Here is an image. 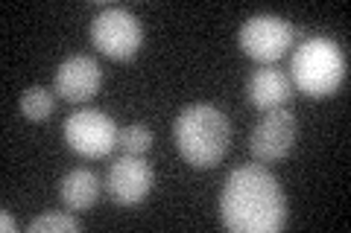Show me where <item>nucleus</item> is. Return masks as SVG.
Listing matches in <instances>:
<instances>
[{
  "mask_svg": "<svg viewBox=\"0 0 351 233\" xmlns=\"http://www.w3.org/2000/svg\"><path fill=\"white\" fill-rule=\"evenodd\" d=\"M219 221L232 233H278L287 221L278 178L258 163L237 166L219 193Z\"/></svg>",
  "mask_w": 351,
  "mask_h": 233,
  "instance_id": "obj_1",
  "label": "nucleus"
},
{
  "mask_svg": "<svg viewBox=\"0 0 351 233\" xmlns=\"http://www.w3.org/2000/svg\"><path fill=\"white\" fill-rule=\"evenodd\" d=\"M173 137L184 163L193 169H214L232 146V123L219 108L196 102L176 117Z\"/></svg>",
  "mask_w": 351,
  "mask_h": 233,
  "instance_id": "obj_2",
  "label": "nucleus"
},
{
  "mask_svg": "<svg viewBox=\"0 0 351 233\" xmlns=\"http://www.w3.org/2000/svg\"><path fill=\"white\" fill-rule=\"evenodd\" d=\"M290 82L293 87H299L302 94L313 99L331 96L346 82V53L331 38H322V36L304 38L293 50Z\"/></svg>",
  "mask_w": 351,
  "mask_h": 233,
  "instance_id": "obj_3",
  "label": "nucleus"
},
{
  "mask_svg": "<svg viewBox=\"0 0 351 233\" xmlns=\"http://www.w3.org/2000/svg\"><path fill=\"white\" fill-rule=\"evenodd\" d=\"M91 44L108 59L126 61L132 55H138L141 44H144V29L129 9L108 6L91 20Z\"/></svg>",
  "mask_w": 351,
  "mask_h": 233,
  "instance_id": "obj_4",
  "label": "nucleus"
},
{
  "mask_svg": "<svg viewBox=\"0 0 351 233\" xmlns=\"http://www.w3.org/2000/svg\"><path fill=\"white\" fill-rule=\"evenodd\" d=\"M117 126L114 120L94 108H82L64 120V140L82 158H106L117 146Z\"/></svg>",
  "mask_w": 351,
  "mask_h": 233,
  "instance_id": "obj_5",
  "label": "nucleus"
},
{
  "mask_svg": "<svg viewBox=\"0 0 351 233\" xmlns=\"http://www.w3.org/2000/svg\"><path fill=\"white\" fill-rule=\"evenodd\" d=\"M295 29L278 15H255L240 27V50L261 64L278 61L293 47Z\"/></svg>",
  "mask_w": 351,
  "mask_h": 233,
  "instance_id": "obj_6",
  "label": "nucleus"
},
{
  "mask_svg": "<svg viewBox=\"0 0 351 233\" xmlns=\"http://www.w3.org/2000/svg\"><path fill=\"white\" fill-rule=\"evenodd\" d=\"M295 135H299V123H295L293 111L276 108L261 117V123L252 128L249 137V152L258 163H276L287 158L295 146Z\"/></svg>",
  "mask_w": 351,
  "mask_h": 233,
  "instance_id": "obj_7",
  "label": "nucleus"
},
{
  "mask_svg": "<svg viewBox=\"0 0 351 233\" xmlns=\"http://www.w3.org/2000/svg\"><path fill=\"white\" fill-rule=\"evenodd\" d=\"M156 184V172L147 161H141L138 154H123L108 166L106 175V193L114 204L120 207H135L152 193Z\"/></svg>",
  "mask_w": 351,
  "mask_h": 233,
  "instance_id": "obj_8",
  "label": "nucleus"
},
{
  "mask_svg": "<svg viewBox=\"0 0 351 233\" xmlns=\"http://www.w3.org/2000/svg\"><path fill=\"white\" fill-rule=\"evenodd\" d=\"M103 85V70L91 55H68L53 76V87L68 102H88L94 99Z\"/></svg>",
  "mask_w": 351,
  "mask_h": 233,
  "instance_id": "obj_9",
  "label": "nucleus"
},
{
  "mask_svg": "<svg viewBox=\"0 0 351 233\" xmlns=\"http://www.w3.org/2000/svg\"><path fill=\"white\" fill-rule=\"evenodd\" d=\"M246 96H249V102L261 111H276L281 105H287V99L293 96V82L284 70H276L267 64V68H261L249 76Z\"/></svg>",
  "mask_w": 351,
  "mask_h": 233,
  "instance_id": "obj_10",
  "label": "nucleus"
},
{
  "mask_svg": "<svg viewBox=\"0 0 351 233\" xmlns=\"http://www.w3.org/2000/svg\"><path fill=\"white\" fill-rule=\"evenodd\" d=\"M100 193H103V184L97 178V172L82 169V166L80 169H71L59 184V198L71 213H82V210L94 207Z\"/></svg>",
  "mask_w": 351,
  "mask_h": 233,
  "instance_id": "obj_11",
  "label": "nucleus"
},
{
  "mask_svg": "<svg viewBox=\"0 0 351 233\" xmlns=\"http://www.w3.org/2000/svg\"><path fill=\"white\" fill-rule=\"evenodd\" d=\"M53 108H56V99L47 87H27L24 94H21V114H24L29 123H44Z\"/></svg>",
  "mask_w": 351,
  "mask_h": 233,
  "instance_id": "obj_12",
  "label": "nucleus"
},
{
  "mask_svg": "<svg viewBox=\"0 0 351 233\" xmlns=\"http://www.w3.org/2000/svg\"><path fill=\"white\" fill-rule=\"evenodd\" d=\"M117 146L123 149V154H138L141 158V154L149 152V146H152V131L141 123L126 126L117 131Z\"/></svg>",
  "mask_w": 351,
  "mask_h": 233,
  "instance_id": "obj_13",
  "label": "nucleus"
},
{
  "mask_svg": "<svg viewBox=\"0 0 351 233\" xmlns=\"http://www.w3.org/2000/svg\"><path fill=\"white\" fill-rule=\"evenodd\" d=\"M80 228H82L80 221H76L73 216H68V213H44L38 219H32L27 230L29 233H44V230H68V233H73Z\"/></svg>",
  "mask_w": 351,
  "mask_h": 233,
  "instance_id": "obj_14",
  "label": "nucleus"
},
{
  "mask_svg": "<svg viewBox=\"0 0 351 233\" xmlns=\"http://www.w3.org/2000/svg\"><path fill=\"white\" fill-rule=\"evenodd\" d=\"M15 219H12V213H9V210H3V213H0V230H3V233H9V230H12L15 233Z\"/></svg>",
  "mask_w": 351,
  "mask_h": 233,
  "instance_id": "obj_15",
  "label": "nucleus"
}]
</instances>
